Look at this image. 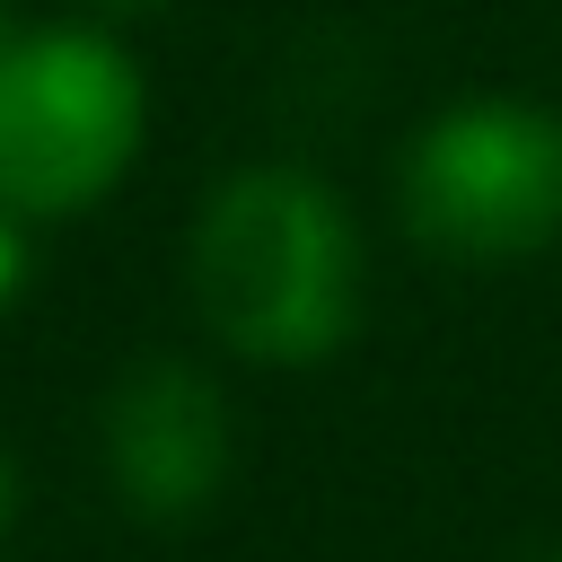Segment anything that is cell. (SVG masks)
Returning a JSON list of instances; mask_svg holds the SVG:
<instances>
[{
	"label": "cell",
	"mask_w": 562,
	"mask_h": 562,
	"mask_svg": "<svg viewBox=\"0 0 562 562\" xmlns=\"http://www.w3.org/2000/svg\"><path fill=\"white\" fill-rule=\"evenodd\" d=\"M202 325L255 369H316L360 325V220L307 167H237L202 193L193 246Z\"/></svg>",
	"instance_id": "obj_1"
},
{
	"label": "cell",
	"mask_w": 562,
	"mask_h": 562,
	"mask_svg": "<svg viewBox=\"0 0 562 562\" xmlns=\"http://www.w3.org/2000/svg\"><path fill=\"white\" fill-rule=\"evenodd\" d=\"M149 132V79L114 26L61 18L0 53V202L35 220L97 211Z\"/></svg>",
	"instance_id": "obj_2"
},
{
	"label": "cell",
	"mask_w": 562,
	"mask_h": 562,
	"mask_svg": "<svg viewBox=\"0 0 562 562\" xmlns=\"http://www.w3.org/2000/svg\"><path fill=\"white\" fill-rule=\"evenodd\" d=\"M404 228L448 263H518L562 237V114L536 97L439 105L395 167Z\"/></svg>",
	"instance_id": "obj_3"
},
{
	"label": "cell",
	"mask_w": 562,
	"mask_h": 562,
	"mask_svg": "<svg viewBox=\"0 0 562 562\" xmlns=\"http://www.w3.org/2000/svg\"><path fill=\"white\" fill-rule=\"evenodd\" d=\"M97 439H105L114 501L149 527L202 518L237 474V413H228L220 378L176 360V351H149L114 378Z\"/></svg>",
	"instance_id": "obj_4"
},
{
	"label": "cell",
	"mask_w": 562,
	"mask_h": 562,
	"mask_svg": "<svg viewBox=\"0 0 562 562\" xmlns=\"http://www.w3.org/2000/svg\"><path fill=\"white\" fill-rule=\"evenodd\" d=\"M18 281H26V220L0 202V307L18 299Z\"/></svg>",
	"instance_id": "obj_5"
},
{
	"label": "cell",
	"mask_w": 562,
	"mask_h": 562,
	"mask_svg": "<svg viewBox=\"0 0 562 562\" xmlns=\"http://www.w3.org/2000/svg\"><path fill=\"white\" fill-rule=\"evenodd\" d=\"M9 518H18V474H9V457H0V536H9Z\"/></svg>",
	"instance_id": "obj_6"
},
{
	"label": "cell",
	"mask_w": 562,
	"mask_h": 562,
	"mask_svg": "<svg viewBox=\"0 0 562 562\" xmlns=\"http://www.w3.org/2000/svg\"><path fill=\"white\" fill-rule=\"evenodd\" d=\"M105 18H132V9H158V0H97Z\"/></svg>",
	"instance_id": "obj_7"
},
{
	"label": "cell",
	"mask_w": 562,
	"mask_h": 562,
	"mask_svg": "<svg viewBox=\"0 0 562 562\" xmlns=\"http://www.w3.org/2000/svg\"><path fill=\"white\" fill-rule=\"evenodd\" d=\"M0 53H9V18H0Z\"/></svg>",
	"instance_id": "obj_8"
},
{
	"label": "cell",
	"mask_w": 562,
	"mask_h": 562,
	"mask_svg": "<svg viewBox=\"0 0 562 562\" xmlns=\"http://www.w3.org/2000/svg\"><path fill=\"white\" fill-rule=\"evenodd\" d=\"M536 562H562V544H553V553H536Z\"/></svg>",
	"instance_id": "obj_9"
}]
</instances>
